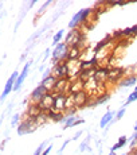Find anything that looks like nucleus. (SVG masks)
Masks as SVG:
<instances>
[{
  "label": "nucleus",
  "mask_w": 137,
  "mask_h": 155,
  "mask_svg": "<svg viewBox=\"0 0 137 155\" xmlns=\"http://www.w3.org/2000/svg\"><path fill=\"white\" fill-rule=\"evenodd\" d=\"M16 78H18V71H14V73L11 74V77L8 78L7 84H5L4 91H3L2 96H0V101H4V100H5V97L8 96V93H10V92L14 89V85H15V81H16Z\"/></svg>",
  "instance_id": "nucleus-1"
},
{
  "label": "nucleus",
  "mask_w": 137,
  "mask_h": 155,
  "mask_svg": "<svg viewBox=\"0 0 137 155\" xmlns=\"http://www.w3.org/2000/svg\"><path fill=\"white\" fill-rule=\"evenodd\" d=\"M30 66H31V61H28L27 64L24 65V68H23L22 73L19 74V77L16 78V81H15V85H14V91H19L22 84L24 82V80L27 78V74H28V70H30Z\"/></svg>",
  "instance_id": "nucleus-2"
},
{
  "label": "nucleus",
  "mask_w": 137,
  "mask_h": 155,
  "mask_svg": "<svg viewBox=\"0 0 137 155\" xmlns=\"http://www.w3.org/2000/svg\"><path fill=\"white\" fill-rule=\"evenodd\" d=\"M89 12H90V10H81L79 12H77V14L73 16V19L70 20V23H68V27H70V28L75 27V26L78 25V23L81 22V20L85 19L86 15H88Z\"/></svg>",
  "instance_id": "nucleus-3"
},
{
  "label": "nucleus",
  "mask_w": 137,
  "mask_h": 155,
  "mask_svg": "<svg viewBox=\"0 0 137 155\" xmlns=\"http://www.w3.org/2000/svg\"><path fill=\"white\" fill-rule=\"evenodd\" d=\"M39 108H43V109H51L54 107V99H53L50 94H46L40 101H39Z\"/></svg>",
  "instance_id": "nucleus-4"
},
{
  "label": "nucleus",
  "mask_w": 137,
  "mask_h": 155,
  "mask_svg": "<svg viewBox=\"0 0 137 155\" xmlns=\"http://www.w3.org/2000/svg\"><path fill=\"white\" fill-rule=\"evenodd\" d=\"M46 92H47L46 89H44L42 85H39L34 92H32V94H31L32 100H35V101H40L44 96H46Z\"/></svg>",
  "instance_id": "nucleus-5"
},
{
  "label": "nucleus",
  "mask_w": 137,
  "mask_h": 155,
  "mask_svg": "<svg viewBox=\"0 0 137 155\" xmlns=\"http://www.w3.org/2000/svg\"><path fill=\"white\" fill-rule=\"evenodd\" d=\"M65 105H66V99H65V96L58 94V96L54 99V108L58 109V111H61V109L65 108Z\"/></svg>",
  "instance_id": "nucleus-6"
},
{
  "label": "nucleus",
  "mask_w": 137,
  "mask_h": 155,
  "mask_svg": "<svg viewBox=\"0 0 137 155\" xmlns=\"http://www.w3.org/2000/svg\"><path fill=\"white\" fill-rule=\"evenodd\" d=\"M66 50V45L65 43H59V45H56V47L54 49V53H53V61H58L59 59V57L62 55V51H65Z\"/></svg>",
  "instance_id": "nucleus-7"
},
{
  "label": "nucleus",
  "mask_w": 137,
  "mask_h": 155,
  "mask_svg": "<svg viewBox=\"0 0 137 155\" xmlns=\"http://www.w3.org/2000/svg\"><path fill=\"white\" fill-rule=\"evenodd\" d=\"M113 115H114V113H113L112 111H109V112L106 113L105 116H104L102 119H101V123H100L101 128H106V126H108V124L110 123V121H112V117H113Z\"/></svg>",
  "instance_id": "nucleus-8"
},
{
  "label": "nucleus",
  "mask_w": 137,
  "mask_h": 155,
  "mask_svg": "<svg viewBox=\"0 0 137 155\" xmlns=\"http://www.w3.org/2000/svg\"><path fill=\"white\" fill-rule=\"evenodd\" d=\"M55 84V80L53 78V77H47V78H44V80H42V86H43L46 91H49V89H51L53 86H54Z\"/></svg>",
  "instance_id": "nucleus-9"
},
{
  "label": "nucleus",
  "mask_w": 137,
  "mask_h": 155,
  "mask_svg": "<svg viewBox=\"0 0 137 155\" xmlns=\"http://www.w3.org/2000/svg\"><path fill=\"white\" fill-rule=\"evenodd\" d=\"M125 143H126V138H125V136H121V138H120V142H118L117 144H114L112 148H110V153H114L116 150H118L120 147H123Z\"/></svg>",
  "instance_id": "nucleus-10"
},
{
  "label": "nucleus",
  "mask_w": 137,
  "mask_h": 155,
  "mask_svg": "<svg viewBox=\"0 0 137 155\" xmlns=\"http://www.w3.org/2000/svg\"><path fill=\"white\" fill-rule=\"evenodd\" d=\"M75 117L74 116H70V117H66V123H65V128L63 130H67V128H70L71 126L74 127V123H75Z\"/></svg>",
  "instance_id": "nucleus-11"
},
{
  "label": "nucleus",
  "mask_w": 137,
  "mask_h": 155,
  "mask_svg": "<svg viewBox=\"0 0 137 155\" xmlns=\"http://www.w3.org/2000/svg\"><path fill=\"white\" fill-rule=\"evenodd\" d=\"M62 37H63V30H59V31L54 35V39H53V45H54V46H55V45H58V42L62 39Z\"/></svg>",
  "instance_id": "nucleus-12"
},
{
  "label": "nucleus",
  "mask_w": 137,
  "mask_h": 155,
  "mask_svg": "<svg viewBox=\"0 0 137 155\" xmlns=\"http://www.w3.org/2000/svg\"><path fill=\"white\" fill-rule=\"evenodd\" d=\"M89 142H90V135L88 136V138L85 139V142H82L81 143V146H79V153H83V151L86 150V148H88V146H89Z\"/></svg>",
  "instance_id": "nucleus-13"
},
{
  "label": "nucleus",
  "mask_w": 137,
  "mask_h": 155,
  "mask_svg": "<svg viewBox=\"0 0 137 155\" xmlns=\"http://www.w3.org/2000/svg\"><path fill=\"white\" fill-rule=\"evenodd\" d=\"M135 100H137V92H136V91L133 92L132 94H129V97H128V100H126V103H125V105H124V107H126L128 104H130L132 101H135Z\"/></svg>",
  "instance_id": "nucleus-14"
},
{
  "label": "nucleus",
  "mask_w": 137,
  "mask_h": 155,
  "mask_svg": "<svg viewBox=\"0 0 137 155\" xmlns=\"http://www.w3.org/2000/svg\"><path fill=\"white\" fill-rule=\"evenodd\" d=\"M124 113H125V107H123V108H121L120 111L117 112V115H116V121H118V120H120V119L124 116Z\"/></svg>",
  "instance_id": "nucleus-15"
},
{
  "label": "nucleus",
  "mask_w": 137,
  "mask_h": 155,
  "mask_svg": "<svg viewBox=\"0 0 137 155\" xmlns=\"http://www.w3.org/2000/svg\"><path fill=\"white\" fill-rule=\"evenodd\" d=\"M135 82H136V78H129V80H126V81H124L121 86H130L135 84Z\"/></svg>",
  "instance_id": "nucleus-16"
},
{
  "label": "nucleus",
  "mask_w": 137,
  "mask_h": 155,
  "mask_svg": "<svg viewBox=\"0 0 137 155\" xmlns=\"http://www.w3.org/2000/svg\"><path fill=\"white\" fill-rule=\"evenodd\" d=\"M109 99H110V96H108V94H106V96L101 97V99H100V100H98V101H97V103H96V104H102V103H105V101H108Z\"/></svg>",
  "instance_id": "nucleus-17"
},
{
  "label": "nucleus",
  "mask_w": 137,
  "mask_h": 155,
  "mask_svg": "<svg viewBox=\"0 0 137 155\" xmlns=\"http://www.w3.org/2000/svg\"><path fill=\"white\" fill-rule=\"evenodd\" d=\"M18 120H19V115H18V113H16V115H14V119H12V123H11V126H12V127L16 126Z\"/></svg>",
  "instance_id": "nucleus-18"
},
{
  "label": "nucleus",
  "mask_w": 137,
  "mask_h": 155,
  "mask_svg": "<svg viewBox=\"0 0 137 155\" xmlns=\"http://www.w3.org/2000/svg\"><path fill=\"white\" fill-rule=\"evenodd\" d=\"M51 148H53V146H49V147H47L46 150H44L43 153H42V155H49V153L51 151Z\"/></svg>",
  "instance_id": "nucleus-19"
},
{
  "label": "nucleus",
  "mask_w": 137,
  "mask_h": 155,
  "mask_svg": "<svg viewBox=\"0 0 137 155\" xmlns=\"http://www.w3.org/2000/svg\"><path fill=\"white\" fill-rule=\"evenodd\" d=\"M81 135H82V131H78V132H77L75 135L73 136V140H75V139H78V138H79V136H81Z\"/></svg>",
  "instance_id": "nucleus-20"
},
{
  "label": "nucleus",
  "mask_w": 137,
  "mask_h": 155,
  "mask_svg": "<svg viewBox=\"0 0 137 155\" xmlns=\"http://www.w3.org/2000/svg\"><path fill=\"white\" fill-rule=\"evenodd\" d=\"M47 77H50V69H47V70L43 73V80L47 78Z\"/></svg>",
  "instance_id": "nucleus-21"
},
{
  "label": "nucleus",
  "mask_w": 137,
  "mask_h": 155,
  "mask_svg": "<svg viewBox=\"0 0 137 155\" xmlns=\"http://www.w3.org/2000/svg\"><path fill=\"white\" fill-rule=\"evenodd\" d=\"M49 54H50V49H47L46 51H44V59H46L47 57H49Z\"/></svg>",
  "instance_id": "nucleus-22"
},
{
  "label": "nucleus",
  "mask_w": 137,
  "mask_h": 155,
  "mask_svg": "<svg viewBox=\"0 0 137 155\" xmlns=\"http://www.w3.org/2000/svg\"><path fill=\"white\" fill-rule=\"evenodd\" d=\"M81 123H83V120H77L75 123H74V126H78V124H81Z\"/></svg>",
  "instance_id": "nucleus-23"
},
{
  "label": "nucleus",
  "mask_w": 137,
  "mask_h": 155,
  "mask_svg": "<svg viewBox=\"0 0 137 155\" xmlns=\"http://www.w3.org/2000/svg\"><path fill=\"white\" fill-rule=\"evenodd\" d=\"M3 119H4V113H3L2 117H0V126H2V123H3Z\"/></svg>",
  "instance_id": "nucleus-24"
},
{
  "label": "nucleus",
  "mask_w": 137,
  "mask_h": 155,
  "mask_svg": "<svg viewBox=\"0 0 137 155\" xmlns=\"http://www.w3.org/2000/svg\"><path fill=\"white\" fill-rule=\"evenodd\" d=\"M135 132H137V123H136V126H135Z\"/></svg>",
  "instance_id": "nucleus-25"
},
{
  "label": "nucleus",
  "mask_w": 137,
  "mask_h": 155,
  "mask_svg": "<svg viewBox=\"0 0 137 155\" xmlns=\"http://www.w3.org/2000/svg\"><path fill=\"white\" fill-rule=\"evenodd\" d=\"M109 155H116V154H114V153H110V154H109Z\"/></svg>",
  "instance_id": "nucleus-26"
},
{
  "label": "nucleus",
  "mask_w": 137,
  "mask_h": 155,
  "mask_svg": "<svg viewBox=\"0 0 137 155\" xmlns=\"http://www.w3.org/2000/svg\"><path fill=\"white\" fill-rule=\"evenodd\" d=\"M136 92H137V86H136Z\"/></svg>",
  "instance_id": "nucleus-27"
}]
</instances>
